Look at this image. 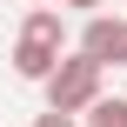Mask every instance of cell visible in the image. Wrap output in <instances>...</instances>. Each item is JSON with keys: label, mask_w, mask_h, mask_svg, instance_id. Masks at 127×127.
I'll return each mask as SVG.
<instances>
[{"label": "cell", "mask_w": 127, "mask_h": 127, "mask_svg": "<svg viewBox=\"0 0 127 127\" xmlns=\"http://www.w3.org/2000/svg\"><path fill=\"white\" fill-rule=\"evenodd\" d=\"M100 74H107V67H94V60L74 47V54H60V67L47 74V87H40V94H47V107H54V114H74V121H80V114L100 100Z\"/></svg>", "instance_id": "1"}, {"label": "cell", "mask_w": 127, "mask_h": 127, "mask_svg": "<svg viewBox=\"0 0 127 127\" xmlns=\"http://www.w3.org/2000/svg\"><path fill=\"white\" fill-rule=\"evenodd\" d=\"M80 54L94 67H127V13H94L80 20Z\"/></svg>", "instance_id": "2"}, {"label": "cell", "mask_w": 127, "mask_h": 127, "mask_svg": "<svg viewBox=\"0 0 127 127\" xmlns=\"http://www.w3.org/2000/svg\"><path fill=\"white\" fill-rule=\"evenodd\" d=\"M54 67H60V47H47V40H27V33L13 40V74H20V80L47 87V74H54Z\"/></svg>", "instance_id": "3"}, {"label": "cell", "mask_w": 127, "mask_h": 127, "mask_svg": "<svg viewBox=\"0 0 127 127\" xmlns=\"http://www.w3.org/2000/svg\"><path fill=\"white\" fill-rule=\"evenodd\" d=\"M20 33H27V40H47V47H60V54H67V13H60V7H27Z\"/></svg>", "instance_id": "4"}, {"label": "cell", "mask_w": 127, "mask_h": 127, "mask_svg": "<svg viewBox=\"0 0 127 127\" xmlns=\"http://www.w3.org/2000/svg\"><path fill=\"white\" fill-rule=\"evenodd\" d=\"M80 127H127V100L121 94H100V100L80 114Z\"/></svg>", "instance_id": "5"}, {"label": "cell", "mask_w": 127, "mask_h": 127, "mask_svg": "<svg viewBox=\"0 0 127 127\" xmlns=\"http://www.w3.org/2000/svg\"><path fill=\"white\" fill-rule=\"evenodd\" d=\"M60 13H80V20H94V13H107V0H54Z\"/></svg>", "instance_id": "6"}, {"label": "cell", "mask_w": 127, "mask_h": 127, "mask_svg": "<svg viewBox=\"0 0 127 127\" xmlns=\"http://www.w3.org/2000/svg\"><path fill=\"white\" fill-rule=\"evenodd\" d=\"M33 127H80V121H74V114H54V107H47V114H33Z\"/></svg>", "instance_id": "7"}, {"label": "cell", "mask_w": 127, "mask_h": 127, "mask_svg": "<svg viewBox=\"0 0 127 127\" xmlns=\"http://www.w3.org/2000/svg\"><path fill=\"white\" fill-rule=\"evenodd\" d=\"M27 7H54V0H27Z\"/></svg>", "instance_id": "8"}]
</instances>
